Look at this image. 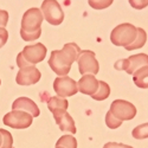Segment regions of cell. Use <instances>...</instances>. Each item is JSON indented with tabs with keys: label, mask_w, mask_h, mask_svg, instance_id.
I'll use <instances>...</instances> for the list:
<instances>
[{
	"label": "cell",
	"mask_w": 148,
	"mask_h": 148,
	"mask_svg": "<svg viewBox=\"0 0 148 148\" xmlns=\"http://www.w3.org/2000/svg\"><path fill=\"white\" fill-rule=\"evenodd\" d=\"M0 84H1V79H0Z\"/></svg>",
	"instance_id": "32"
},
{
	"label": "cell",
	"mask_w": 148,
	"mask_h": 148,
	"mask_svg": "<svg viewBox=\"0 0 148 148\" xmlns=\"http://www.w3.org/2000/svg\"><path fill=\"white\" fill-rule=\"evenodd\" d=\"M8 23V12L0 10V27H5Z\"/></svg>",
	"instance_id": "27"
},
{
	"label": "cell",
	"mask_w": 148,
	"mask_h": 148,
	"mask_svg": "<svg viewBox=\"0 0 148 148\" xmlns=\"http://www.w3.org/2000/svg\"><path fill=\"white\" fill-rule=\"evenodd\" d=\"M114 3V0H88V4L95 10H104Z\"/></svg>",
	"instance_id": "23"
},
{
	"label": "cell",
	"mask_w": 148,
	"mask_h": 148,
	"mask_svg": "<svg viewBox=\"0 0 148 148\" xmlns=\"http://www.w3.org/2000/svg\"><path fill=\"white\" fill-rule=\"evenodd\" d=\"M106 125L110 129H116V128H119L122 125V121L116 119L110 112H108L107 115H106Z\"/></svg>",
	"instance_id": "21"
},
{
	"label": "cell",
	"mask_w": 148,
	"mask_h": 148,
	"mask_svg": "<svg viewBox=\"0 0 148 148\" xmlns=\"http://www.w3.org/2000/svg\"><path fill=\"white\" fill-rule=\"evenodd\" d=\"M147 42V33L141 27H138V33H136V38H135V40L126 46V50L127 51H133V50H138V49H141Z\"/></svg>",
	"instance_id": "17"
},
{
	"label": "cell",
	"mask_w": 148,
	"mask_h": 148,
	"mask_svg": "<svg viewBox=\"0 0 148 148\" xmlns=\"http://www.w3.org/2000/svg\"><path fill=\"white\" fill-rule=\"evenodd\" d=\"M56 148H63V147H58V146H56Z\"/></svg>",
	"instance_id": "31"
},
{
	"label": "cell",
	"mask_w": 148,
	"mask_h": 148,
	"mask_svg": "<svg viewBox=\"0 0 148 148\" xmlns=\"http://www.w3.org/2000/svg\"><path fill=\"white\" fill-rule=\"evenodd\" d=\"M78 63V70L79 73L87 75V73H91V75H96L100 71V64L95 57V53L90 50H84L81 51L79 57L77 59Z\"/></svg>",
	"instance_id": "6"
},
{
	"label": "cell",
	"mask_w": 148,
	"mask_h": 148,
	"mask_svg": "<svg viewBox=\"0 0 148 148\" xmlns=\"http://www.w3.org/2000/svg\"><path fill=\"white\" fill-rule=\"evenodd\" d=\"M110 95V87L108 83L103 81H98V89L97 91L91 96L95 101H104L106 98H108Z\"/></svg>",
	"instance_id": "18"
},
{
	"label": "cell",
	"mask_w": 148,
	"mask_h": 148,
	"mask_svg": "<svg viewBox=\"0 0 148 148\" xmlns=\"http://www.w3.org/2000/svg\"><path fill=\"white\" fill-rule=\"evenodd\" d=\"M21 55L30 65H36L37 63L43 62L46 57V47L42 43L26 45L21 51Z\"/></svg>",
	"instance_id": "10"
},
{
	"label": "cell",
	"mask_w": 148,
	"mask_h": 148,
	"mask_svg": "<svg viewBox=\"0 0 148 148\" xmlns=\"http://www.w3.org/2000/svg\"><path fill=\"white\" fill-rule=\"evenodd\" d=\"M3 145V136H1V134H0V147H1Z\"/></svg>",
	"instance_id": "30"
},
{
	"label": "cell",
	"mask_w": 148,
	"mask_h": 148,
	"mask_svg": "<svg viewBox=\"0 0 148 148\" xmlns=\"http://www.w3.org/2000/svg\"><path fill=\"white\" fill-rule=\"evenodd\" d=\"M77 85H78L79 92H82L84 95L92 96L98 89V81L96 79L95 75L87 73V75L82 76V78L77 82Z\"/></svg>",
	"instance_id": "14"
},
{
	"label": "cell",
	"mask_w": 148,
	"mask_h": 148,
	"mask_svg": "<svg viewBox=\"0 0 148 148\" xmlns=\"http://www.w3.org/2000/svg\"><path fill=\"white\" fill-rule=\"evenodd\" d=\"M53 89L57 94V96L65 98L69 96H73L78 92V85L77 82L68 76L57 77L53 81Z\"/></svg>",
	"instance_id": "8"
},
{
	"label": "cell",
	"mask_w": 148,
	"mask_h": 148,
	"mask_svg": "<svg viewBox=\"0 0 148 148\" xmlns=\"http://www.w3.org/2000/svg\"><path fill=\"white\" fill-rule=\"evenodd\" d=\"M43 13L39 8L32 7L29 8L23 16L21 19V30L26 32H34L40 29V25L43 23Z\"/></svg>",
	"instance_id": "7"
},
{
	"label": "cell",
	"mask_w": 148,
	"mask_h": 148,
	"mask_svg": "<svg viewBox=\"0 0 148 148\" xmlns=\"http://www.w3.org/2000/svg\"><path fill=\"white\" fill-rule=\"evenodd\" d=\"M132 135L134 139L138 140H143L148 138V123H143L138 127H135L132 132Z\"/></svg>",
	"instance_id": "20"
},
{
	"label": "cell",
	"mask_w": 148,
	"mask_h": 148,
	"mask_svg": "<svg viewBox=\"0 0 148 148\" xmlns=\"http://www.w3.org/2000/svg\"><path fill=\"white\" fill-rule=\"evenodd\" d=\"M103 148H134L128 145H123V143H117V142H107Z\"/></svg>",
	"instance_id": "28"
},
{
	"label": "cell",
	"mask_w": 148,
	"mask_h": 148,
	"mask_svg": "<svg viewBox=\"0 0 148 148\" xmlns=\"http://www.w3.org/2000/svg\"><path fill=\"white\" fill-rule=\"evenodd\" d=\"M116 64H121V66H117V70H125L129 75L136 71L138 69L148 65V55L146 53H138V55H133L123 60H119Z\"/></svg>",
	"instance_id": "9"
},
{
	"label": "cell",
	"mask_w": 148,
	"mask_h": 148,
	"mask_svg": "<svg viewBox=\"0 0 148 148\" xmlns=\"http://www.w3.org/2000/svg\"><path fill=\"white\" fill-rule=\"evenodd\" d=\"M110 113L116 119L121 121H129L133 120L136 115V108L135 106L125 100H115L110 104Z\"/></svg>",
	"instance_id": "5"
},
{
	"label": "cell",
	"mask_w": 148,
	"mask_h": 148,
	"mask_svg": "<svg viewBox=\"0 0 148 148\" xmlns=\"http://www.w3.org/2000/svg\"><path fill=\"white\" fill-rule=\"evenodd\" d=\"M56 146L63 148H77V141L72 135H63L57 141Z\"/></svg>",
	"instance_id": "19"
},
{
	"label": "cell",
	"mask_w": 148,
	"mask_h": 148,
	"mask_svg": "<svg viewBox=\"0 0 148 148\" xmlns=\"http://www.w3.org/2000/svg\"><path fill=\"white\" fill-rule=\"evenodd\" d=\"M130 6L135 10H142L148 6V0H128Z\"/></svg>",
	"instance_id": "25"
},
{
	"label": "cell",
	"mask_w": 148,
	"mask_h": 148,
	"mask_svg": "<svg viewBox=\"0 0 148 148\" xmlns=\"http://www.w3.org/2000/svg\"><path fill=\"white\" fill-rule=\"evenodd\" d=\"M81 49L76 43H68L62 50H53L49 58V65L59 77L68 76L71 65L79 57Z\"/></svg>",
	"instance_id": "1"
},
{
	"label": "cell",
	"mask_w": 148,
	"mask_h": 148,
	"mask_svg": "<svg viewBox=\"0 0 148 148\" xmlns=\"http://www.w3.org/2000/svg\"><path fill=\"white\" fill-rule=\"evenodd\" d=\"M138 27H135L133 24L123 23L120 24L110 33V40L116 46H128L130 45L135 38H136Z\"/></svg>",
	"instance_id": "2"
},
{
	"label": "cell",
	"mask_w": 148,
	"mask_h": 148,
	"mask_svg": "<svg viewBox=\"0 0 148 148\" xmlns=\"http://www.w3.org/2000/svg\"><path fill=\"white\" fill-rule=\"evenodd\" d=\"M32 115L26 112L12 110L4 116L3 122L5 126H8L10 128L13 129H26L32 125Z\"/></svg>",
	"instance_id": "4"
},
{
	"label": "cell",
	"mask_w": 148,
	"mask_h": 148,
	"mask_svg": "<svg viewBox=\"0 0 148 148\" xmlns=\"http://www.w3.org/2000/svg\"><path fill=\"white\" fill-rule=\"evenodd\" d=\"M55 121L58 125L59 129L62 132H68L70 134H76L77 129H76V125L73 119L70 116V114L66 112V110L62 109V110H56V112L52 113Z\"/></svg>",
	"instance_id": "12"
},
{
	"label": "cell",
	"mask_w": 148,
	"mask_h": 148,
	"mask_svg": "<svg viewBox=\"0 0 148 148\" xmlns=\"http://www.w3.org/2000/svg\"><path fill=\"white\" fill-rule=\"evenodd\" d=\"M133 81L136 87L141 89H147L148 88V65H145L135 71L133 73Z\"/></svg>",
	"instance_id": "15"
},
{
	"label": "cell",
	"mask_w": 148,
	"mask_h": 148,
	"mask_svg": "<svg viewBox=\"0 0 148 148\" xmlns=\"http://www.w3.org/2000/svg\"><path fill=\"white\" fill-rule=\"evenodd\" d=\"M12 109L13 110H23V112H26L29 114L32 115V117H38L40 114V110L34 103V101H32L29 97H19L13 102L12 104Z\"/></svg>",
	"instance_id": "13"
},
{
	"label": "cell",
	"mask_w": 148,
	"mask_h": 148,
	"mask_svg": "<svg viewBox=\"0 0 148 148\" xmlns=\"http://www.w3.org/2000/svg\"><path fill=\"white\" fill-rule=\"evenodd\" d=\"M40 34H42V29L37 30L34 32H26V31H24V30L20 29V37L25 42H33L36 39H38L40 37Z\"/></svg>",
	"instance_id": "24"
},
{
	"label": "cell",
	"mask_w": 148,
	"mask_h": 148,
	"mask_svg": "<svg viewBox=\"0 0 148 148\" xmlns=\"http://www.w3.org/2000/svg\"><path fill=\"white\" fill-rule=\"evenodd\" d=\"M17 64H18V66L21 69V68H25V66H29L30 64L27 63V62L24 59V57H23V55H21V52L17 56Z\"/></svg>",
	"instance_id": "29"
},
{
	"label": "cell",
	"mask_w": 148,
	"mask_h": 148,
	"mask_svg": "<svg viewBox=\"0 0 148 148\" xmlns=\"http://www.w3.org/2000/svg\"><path fill=\"white\" fill-rule=\"evenodd\" d=\"M0 134L3 136V145L0 148H13V138L8 130L0 129Z\"/></svg>",
	"instance_id": "22"
},
{
	"label": "cell",
	"mask_w": 148,
	"mask_h": 148,
	"mask_svg": "<svg viewBox=\"0 0 148 148\" xmlns=\"http://www.w3.org/2000/svg\"><path fill=\"white\" fill-rule=\"evenodd\" d=\"M8 40V32L5 27H0V47H3Z\"/></svg>",
	"instance_id": "26"
},
{
	"label": "cell",
	"mask_w": 148,
	"mask_h": 148,
	"mask_svg": "<svg viewBox=\"0 0 148 148\" xmlns=\"http://www.w3.org/2000/svg\"><path fill=\"white\" fill-rule=\"evenodd\" d=\"M42 77L40 71L34 65H29L25 68H21L16 77V82L19 85H32L38 83Z\"/></svg>",
	"instance_id": "11"
},
{
	"label": "cell",
	"mask_w": 148,
	"mask_h": 148,
	"mask_svg": "<svg viewBox=\"0 0 148 148\" xmlns=\"http://www.w3.org/2000/svg\"><path fill=\"white\" fill-rule=\"evenodd\" d=\"M40 11L43 17L50 25H60L64 20V12L57 0H44Z\"/></svg>",
	"instance_id": "3"
},
{
	"label": "cell",
	"mask_w": 148,
	"mask_h": 148,
	"mask_svg": "<svg viewBox=\"0 0 148 148\" xmlns=\"http://www.w3.org/2000/svg\"><path fill=\"white\" fill-rule=\"evenodd\" d=\"M68 107H69V102L65 100V98H62L59 96L50 97V100L47 101V108L51 113L56 112V110H62V109L66 110Z\"/></svg>",
	"instance_id": "16"
}]
</instances>
